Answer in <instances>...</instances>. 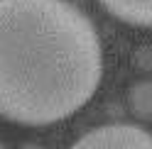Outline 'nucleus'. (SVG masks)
Segmentation results:
<instances>
[{
	"label": "nucleus",
	"mask_w": 152,
	"mask_h": 149,
	"mask_svg": "<svg viewBox=\"0 0 152 149\" xmlns=\"http://www.w3.org/2000/svg\"><path fill=\"white\" fill-rule=\"evenodd\" d=\"M71 149H152V135L137 125L113 122L86 132Z\"/></svg>",
	"instance_id": "f03ea898"
},
{
	"label": "nucleus",
	"mask_w": 152,
	"mask_h": 149,
	"mask_svg": "<svg viewBox=\"0 0 152 149\" xmlns=\"http://www.w3.org/2000/svg\"><path fill=\"white\" fill-rule=\"evenodd\" d=\"M0 149H3V147H0Z\"/></svg>",
	"instance_id": "39448f33"
},
{
	"label": "nucleus",
	"mask_w": 152,
	"mask_h": 149,
	"mask_svg": "<svg viewBox=\"0 0 152 149\" xmlns=\"http://www.w3.org/2000/svg\"><path fill=\"white\" fill-rule=\"evenodd\" d=\"M98 3L113 17L128 25L152 27V0H98Z\"/></svg>",
	"instance_id": "7ed1b4c3"
},
{
	"label": "nucleus",
	"mask_w": 152,
	"mask_h": 149,
	"mask_svg": "<svg viewBox=\"0 0 152 149\" xmlns=\"http://www.w3.org/2000/svg\"><path fill=\"white\" fill-rule=\"evenodd\" d=\"M128 103L135 117L152 122V81H137L128 93Z\"/></svg>",
	"instance_id": "20e7f679"
},
{
	"label": "nucleus",
	"mask_w": 152,
	"mask_h": 149,
	"mask_svg": "<svg viewBox=\"0 0 152 149\" xmlns=\"http://www.w3.org/2000/svg\"><path fill=\"white\" fill-rule=\"evenodd\" d=\"M103 51L96 27L66 0H0V117L52 125L96 93Z\"/></svg>",
	"instance_id": "f257e3e1"
}]
</instances>
